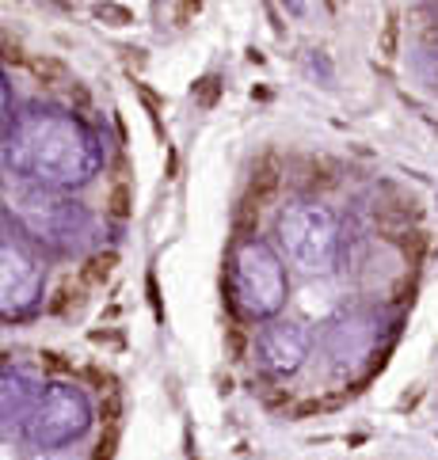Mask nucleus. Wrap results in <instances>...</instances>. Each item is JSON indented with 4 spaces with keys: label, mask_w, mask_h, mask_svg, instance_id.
<instances>
[{
    "label": "nucleus",
    "mask_w": 438,
    "mask_h": 460,
    "mask_svg": "<svg viewBox=\"0 0 438 460\" xmlns=\"http://www.w3.org/2000/svg\"><path fill=\"white\" fill-rule=\"evenodd\" d=\"M424 209L359 160L271 149L237 194L221 255L240 388L282 419L359 400L389 366L427 270Z\"/></svg>",
    "instance_id": "nucleus-1"
},
{
    "label": "nucleus",
    "mask_w": 438,
    "mask_h": 460,
    "mask_svg": "<svg viewBox=\"0 0 438 460\" xmlns=\"http://www.w3.org/2000/svg\"><path fill=\"white\" fill-rule=\"evenodd\" d=\"M416 65L424 80L438 92V8L416 12Z\"/></svg>",
    "instance_id": "nucleus-2"
}]
</instances>
